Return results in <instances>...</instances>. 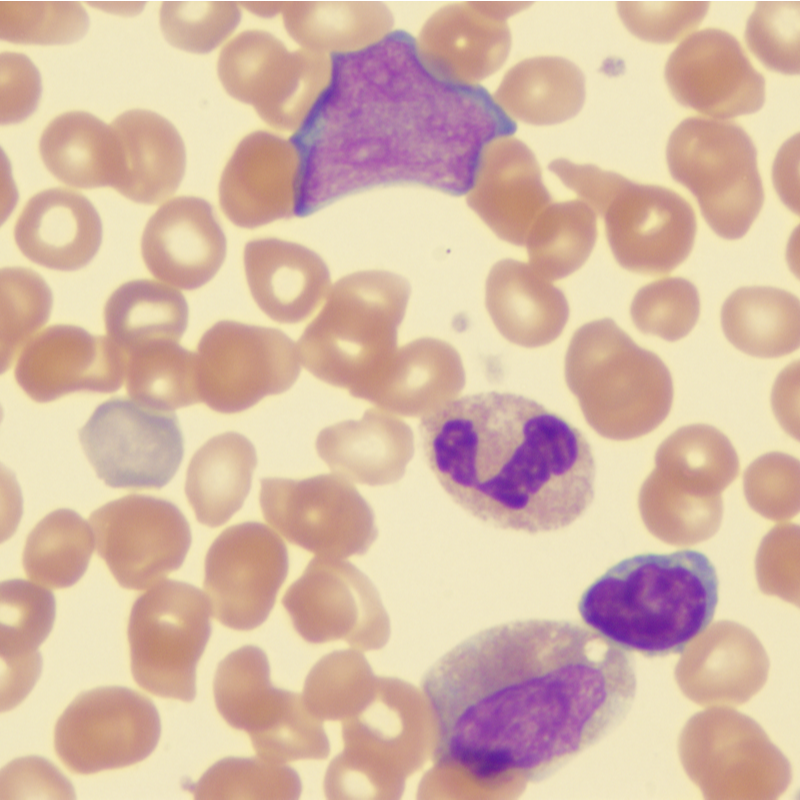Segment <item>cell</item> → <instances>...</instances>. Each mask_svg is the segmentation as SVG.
Wrapping results in <instances>:
<instances>
[{"mask_svg":"<svg viewBox=\"0 0 800 800\" xmlns=\"http://www.w3.org/2000/svg\"><path fill=\"white\" fill-rule=\"evenodd\" d=\"M666 160L672 178L689 189L720 237H743L761 211L764 189L757 150L730 121L689 117L671 133Z\"/></svg>","mask_w":800,"mask_h":800,"instance_id":"7","label":"cell"},{"mask_svg":"<svg viewBox=\"0 0 800 800\" xmlns=\"http://www.w3.org/2000/svg\"><path fill=\"white\" fill-rule=\"evenodd\" d=\"M289 567L287 547L269 527L244 522L225 529L205 558L204 590L215 619L250 631L269 616Z\"/></svg>","mask_w":800,"mask_h":800,"instance_id":"17","label":"cell"},{"mask_svg":"<svg viewBox=\"0 0 800 800\" xmlns=\"http://www.w3.org/2000/svg\"><path fill=\"white\" fill-rule=\"evenodd\" d=\"M466 201L500 239L523 246L552 199L533 152L522 141L503 136L483 149Z\"/></svg>","mask_w":800,"mask_h":800,"instance_id":"24","label":"cell"},{"mask_svg":"<svg viewBox=\"0 0 800 800\" xmlns=\"http://www.w3.org/2000/svg\"><path fill=\"white\" fill-rule=\"evenodd\" d=\"M247 9L254 14L263 17H271L278 13H282L285 2H248L243 3Z\"/></svg>","mask_w":800,"mask_h":800,"instance_id":"51","label":"cell"},{"mask_svg":"<svg viewBox=\"0 0 800 800\" xmlns=\"http://www.w3.org/2000/svg\"><path fill=\"white\" fill-rule=\"evenodd\" d=\"M141 252L150 273L185 290L209 282L226 256V238L212 206L195 196H179L148 220Z\"/></svg>","mask_w":800,"mask_h":800,"instance_id":"23","label":"cell"},{"mask_svg":"<svg viewBox=\"0 0 800 800\" xmlns=\"http://www.w3.org/2000/svg\"><path fill=\"white\" fill-rule=\"evenodd\" d=\"M799 16V2H757L747 20L745 40L767 68L799 73Z\"/></svg>","mask_w":800,"mask_h":800,"instance_id":"47","label":"cell"},{"mask_svg":"<svg viewBox=\"0 0 800 800\" xmlns=\"http://www.w3.org/2000/svg\"><path fill=\"white\" fill-rule=\"evenodd\" d=\"M79 440L98 477L113 488L160 489L183 457L176 415L126 398L99 405Z\"/></svg>","mask_w":800,"mask_h":800,"instance_id":"13","label":"cell"},{"mask_svg":"<svg viewBox=\"0 0 800 800\" xmlns=\"http://www.w3.org/2000/svg\"><path fill=\"white\" fill-rule=\"evenodd\" d=\"M410 285L384 270L339 279L298 343L300 363L327 384L366 400L397 347Z\"/></svg>","mask_w":800,"mask_h":800,"instance_id":"5","label":"cell"},{"mask_svg":"<svg viewBox=\"0 0 800 800\" xmlns=\"http://www.w3.org/2000/svg\"><path fill=\"white\" fill-rule=\"evenodd\" d=\"M240 20V8L234 2H164L160 9V27L167 41L197 54L219 46Z\"/></svg>","mask_w":800,"mask_h":800,"instance_id":"46","label":"cell"},{"mask_svg":"<svg viewBox=\"0 0 800 800\" xmlns=\"http://www.w3.org/2000/svg\"><path fill=\"white\" fill-rule=\"evenodd\" d=\"M597 239V216L580 199L551 202L532 224L525 246L529 265L548 280L583 266Z\"/></svg>","mask_w":800,"mask_h":800,"instance_id":"38","label":"cell"},{"mask_svg":"<svg viewBox=\"0 0 800 800\" xmlns=\"http://www.w3.org/2000/svg\"><path fill=\"white\" fill-rule=\"evenodd\" d=\"M210 605L193 585L160 581L134 602L128 622L131 672L150 694L191 702L196 666L211 634Z\"/></svg>","mask_w":800,"mask_h":800,"instance_id":"9","label":"cell"},{"mask_svg":"<svg viewBox=\"0 0 800 800\" xmlns=\"http://www.w3.org/2000/svg\"><path fill=\"white\" fill-rule=\"evenodd\" d=\"M564 365L568 387L588 422L602 434L634 438L653 430L670 410L668 368L610 318L575 331Z\"/></svg>","mask_w":800,"mask_h":800,"instance_id":"6","label":"cell"},{"mask_svg":"<svg viewBox=\"0 0 800 800\" xmlns=\"http://www.w3.org/2000/svg\"><path fill=\"white\" fill-rule=\"evenodd\" d=\"M96 550L126 589L143 590L179 569L191 545V531L171 502L132 494L90 515Z\"/></svg>","mask_w":800,"mask_h":800,"instance_id":"16","label":"cell"},{"mask_svg":"<svg viewBox=\"0 0 800 800\" xmlns=\"http://www.w3.org/2000/svg\"><path fill=\"white\" fill-rule=\"evenodd\" d=\"M282 604L296 632L312 644L344 640L353 649L369 651L387 638V618L375 587L348 561L313 558Z\"/></svg>","mask_w":800,"mask_h":800,"instance_id":"18","label":"cell"},{"mask_svg":"<svg viewBox=\"0 0 800 800\" xmlns=\"http://www.w3.org/2000/svg\"><path fill=\"white\" fill-rule=\"evenodd\" d=\"M315 447L337 475L371 486L398 480L413 451L410 428L380 409L324 428Z\"/></svg>","mask_w":800,"mask_h":800,"instance_id":"29","label":"cell"},{"mask_svg":"<svg viewBox=\"0 0 800 800\" xmlns=\"http://www.w3.org/2000/svg\"><path fill=\"white\" fill-rule=\"evenodd\" d=\"M1 711L17 706L42 667L39 646L55 619L53 594L37 583L12 579L0 586Z\"/></svg>","mask_w":800,"mask_h":800,"instance_id":"31","label":"cell"},{"mask_svg":"<svg viewBox=\"0 0 800 800\" xmlns=\"http://www.w3.org/2000/svg\"><path fill=\"white\" fill-rule=\"evenodd\" d=\"M108 337L126 354L159 342H178L188 323L181 292L150 279L124 283L104 308Z\"/></svg>","mask_w":800,"mask_h":800,"instance_id":"37","label":"cell"},{"mask_svg":"<svg viewBox=\"0 0 800 800\" xmlns=\"http://www.w3.org/2000/svg\"><path fill=\"white\" fill-rule=\"evenodd\" d=\"M265 520L290 543L322 558L363 555L377 537L374 513L339 475L261 479Z\"/></svg>","mask_w":800,"mask_h":800,"instance_id":"12","label":"cell"},{"mask_svg":"<svg viewBox=\"0 0 800 800\" xmlns=\"http://www.w3.org/2000/svg\"><path fill=\"white\" fill-rule=\"evenodd\" d=\"M301 182L291 139L254 131L236 146L218 187L220 207L236 226L253 229L296 215Z\"/></svg>","mask_w":800,"mask_h":800,"instance_id":"22","label":"cell"},{"mask_svg":"<svg viewBox=\"0 0 800 800\" xmlns=\"http://www.w3.org/2000/svg\"><path fill=\"white\" fill-rule=\"evenodd\" d=\"M74 799L69 780L49 761L37 756L15 759L1 770L0 799Z\"/></svg>","mask_w":800,"mask_h":800,"instance_id":"49","label":"cell"},{"mask_svg":"<svg viewBox=\"0 0 800 800\" xmlns=\"http://www.w3.org/2000/svg\"><path fill=\"white\" fill-rule=\"evenodd\" d=\"M427 463L446 493L492 526L563 529L594 498L586 437L538 402L507 392L452 399L422 417Z\"/></svg>","mask_w":800,"mask_h":800,"instance_id":"3","label":"cell"},{"mask_svg":"<svg viewBox=\"0 0 800 800\" xmlns=\"http://www.w3.org/2000/svg\"><path fill=\"white\" fill-rule=\"evenodd\" d=\"M282 20L301 48L329 57L364 50L392 32L393 16L381 2H285Z\"/></svg>","mask_w":800,"mask_h":800,"instance_id":"34","label":"cell"},{"mask_svg":"<svg viewBox=\"0 0 800 800\" xmlns=\"http://www.w3.org/2000/svg\"><path fill=\"white\" fill-rule=\"evenodd\" d=\"M88 25L77 2H0V37L12 43L67 44L80 39Z\"/></svg>","mask_w":800,"mask_h":800,"instance_id":"44","label":"cell"},{"mask_svg":"<svg viewBox=\"0 0 800 800\" xmlns=\"http://www.w3.org/2000/svg\"><path fill=\"white\" fill-rule=\"evenodd\" d=\"M377 680L361 651H334L311 668L302 697L308 710L320 721H342L366 704Z\"/></svg>","mask_w":800,"mask_h":800,"instance_id":"41","label":"cell"},{"mask_svg":"<svg viewBox=\"0 0 800 800\" xmlns=\"http://www.w3.org/2000/svg\"><path fill=\"white\" fill-rule=\"evenodd\" d=\"M618 14L636 37L652 43L675 42L704 19L708 2H618Z\"/></svg>","mask_w":800,"mask_h":800,"instance_id":"48","label":"cell"},{"mask_svg":"<svg viewBox=\"0 0 800 800\" xmlns=\"http://www.w3.org/2000/svg\"><path fill=\"white\" fill-rule=\"evenodd\" d=\"M595 213L604 218L616 261L630 272L667 274L693 248L695 212L669 188L637 183L612 172Z\"/></svg>","mask_w":800,"mask_h":800,"instance_id":"15","label":"cell"},{"mask_svg":"<svg viewBox=\"0 0 800 800\" xmlns=\"http://www.w3.org/2000/svg\"><path fill=\"white\" fill-rule=\"evenodd\" d=\"M331 57L303 48L291 51L263 30H246L221 50L217 73L225 91L252 106L269 126L297 131L331 76Z\"/></svg>","mask_w":800,"mask_h":800,"instance_id":"10","label":"cell"},{"mask_svg":"<svg viewBox=\"0 0 800 800\" xmlns=\"http://www.w3.org/2000/svg\"><path fill=\"white\" fill-rule=\"evenodd\" d=\"M716 569L702 552L643 553L621 560L582 593L587 627L647 658L682 654L713 621Z\"/></svg>","mask_w":800,"mask_h":800,"instance_id":"4","label":"cell"},{"mask_svg":"<svg viewBox=\"0 0 800 800\" xmlns=\"http://www.w3.org/2000/svg\"><path fill=\"white\" fill-rule=\"evenodd\" d=\"M0 122L12 124L26 119L36 108L41 78L35 65L20 53L0 56Z\"/></svg>","mask_w":800,"mask_h":800,"instance_id":"50","label":"cell"},{"mask_svg":"<svg viewBox=\"0 0 800 800\" xmlns=\"http://www.w3.org/2000/svg\"><path fill=\"white\" fill-rule=\"evenodd\" d=\"M14 239L32 262L73 271L88 264L97 253L102 223L85 196L67 188H50L26 203L16 221Z\"/></svg>","mask_w":800,"mask_h":800,"instance_id":"25","label":"cell"},{"mask_svg":"<svg viewBox=\"0 0 800 800\" xmlns=\"http://www.w3.org/2000/svg\"><path fill=\"white\" fill-rule=\"evenodd\" d=\"M438 766L478 782H538L622 724L633 655L567 620H517L460 642L425 673Z\"/></svg>","mask_w":800,"mask_h":800,"instance_id":"1","label":"cell"},{"mask_svg":"<svg viewBox=\"0 0 800 800\" xmlns=\"http://www.w3.org/2000/svg\"><path fill=\"white\" fill-rule=\"evenodd\" d=\"M485 304L499 333L526 348L548 345L569 318L564 293L528 263L503 259L486 279Z\"/></svg>","mask_w":800,"mask_h":800,"instance_id":"28","label":"cell"},{"mask_svg":"<svg viewBox=\"0 0 800 800\" xmlns=\"http://www.w3.org/2000/svg\"><path fill=\"white\" fill-rule=\"evenodd\" d=\"M90 524L69 509L46 515L29 533L23 550L27 577L46 588H67L85 573L94 549Z\"/></svg>","mask_w":800,"mask_h":800,"instance_id":"39","label":"cell"},{"mask_svg":"<svg viewBox=\"0 0 800 800\" xmlns=\"http://www.w3.org/2000/svg\"><path fill=\"white\" fill-rule=\"evenodd\" d=\"M524 6L523 2H464L438 10L415 40L420 62L445 82L477 86L505 62L511 46L507 19Z\"/></svg>","mask_w":800,"mask_h":800,"instance_id":"20","label":"cell"},{"mask_svg":"<svg viewBox=\"0 0 800 800\" xmlns=\"http://www.w3.org/2000/svg\"><path fill=\"white\" fill-rule=\"evenodd\" d=\"M465 384L457 350L423 337L397 348L367 401L404 416L426 415L454 399Z\"/></svg>","mask_w":800,"mask_h":800,"instance_id":"30","label":"cell"},{"mask_svg":"<svg viewBox=\"0 0 800 800\" xmlns=\"http://www.w3.org/2000/svg\"><path fill=\"white\" fill-rule=\"evenodd\" d=\"M0 362L4 372L49 319L52 293L35 271L11 267L0 273Z\"/></svg>","mask_w":800,"mask_h":800,"instance_id":"43","label":"cell"},{"mask_svg":"<svg viewBox=\"0 0 800 800\" xmlns=\"http://www.w3.org/2000/svg\"><path fill=\"white\" fill-rule=\"evenodd\" d=\"M243 260L255 303L276 322L305 320L328 294L327 265L303 245L278 238L255 239L245 245Z\"/></svg>","mask_w":800,"mask_h":800,"instance_id":"26","label":"cell"},{"mask_svg":"<svg viewBox=\"0 0 800 800\" xmlns=\"http://www.w3.org/2000/svg\"><path fill=\"white\" fill-rule=\"evenodd\" d=\"M213 694L220 715L249 735L258 757L280 764L328 757L322 721L302 695L271 684L269 662L259 647L243 646L219 663Z\"/></svg>","mask_w":800,"mask_h":800,"instance_id":"8","label":"cell"},{"mask_svg":"<svg viewBox=\"0 0 800 800\" xmlns=\"http://www.w3.org/2000/svg\"><path fill=\"white\" fill-rule=\"evenodd\" d=\"M196 354L200 401L225 414L287 391L300 374L297 344L271 327L217 322L202 335Z\"/></svg>","mask_w":800,"mask_h":800,"instance_id":"11","label":"cell"},{"mask_svg":"<svg viewBox=\"0 0 800 800\" xmlns=\"http://www.w3.org/2000/svg\"><path fill=\"white\" fill-rule=\"evenodd\" d=\"M492 98L512 121L558 124L581 110L585 101V78L567 59L528 58L507 71Z\"/></svg>","mask_w":800,"mask_h":800,"instance_id":"33","label":"cell"},{"mask_svg":"<svg viewBox=\"0 0 800 800\" xmlns=\"http://www.w3.org/2000/svg\"><path fill=\"white\" fill-rule=\"evenodd\" d=\"M39 151L48 171L74 188H113L118 174L117 142L110 124L84 111L54 118L42 132Z\"/></svg>","mask_w":800,"mask_h":800,"instance_id":"35","label":"cell"},{"mask_svg":"<svg viewBox=\"0 0 800 800\" xmlns=\"http://www.w3.org/2000/svg\"><path fill=\"white\" fill-rule=\"evenodd\" d=\"M700 313L696 287L687 279L667 277L642 287L634 296L630 314L644 334L673 342L685 337Z\"/></svg>","mask_w":800,"mask_h":800,"instance_id":"45","label":"cell"},{"mask_svg":"<svg viewBox=\"0 0 800 800\" xmlns=\"http://www.w3.org/2000/svg\"><path fill=\"white\" fill-rule=\"evenodd\" d=\"M110 125L118 149L113 188L141 204H158L173 195L186 167L184 142L175 126L143 109L126 111Z\"/></svg>","mask_w":800,"mask_h":800,"instance_id":"27","label":"cell"},{"mask_svg":"<svg viewBox=\"0 0 800 800\" xmlns=\"http://www.w3.org/2000/svg\"><path fill=\"white\" fill-rule=\"evenodd\" d=\"M721 324L740 351L759 358L781 357L799 347V300L774 287H742L724 302Z\"/></svg>","mask_w":800,"mask_h":800,"instance_id":"36","label":"cell"},{"mask_svg":"<svg viewBox=\"0 0 800 800\" xmlns=\"http://www.w3.org/2000/svg\"><path fill=\"white\" fill-rule=\"evenodd\" d=\"M665 80L683 106L720 119L755 113L765 101V78L729 32L706 28L670 54Z\"/></svg>","mask_w":800,"mask_h":800,"instance_id":"19","label":"cell"},{"mask_svg":"<svg viewBox=\"0 0 800 800\" xmlns=\"http://www.w3.org/2000/svg\"><path fill=\"white\" fill-rule=\"evenodd\" d=\"M257 465L254 445L237 432L214 436L192 457L185 482L197 520L208 527L225 524L243 505Z\"/></svg>","mask_w":800,"mask_h":800,"instance_id":"32","label":"cell"},{"mask_svg":"<svg viewBox=\"0 0 800 800\" xmlns=\"http://www.w3.org/2000/svg\"><path fill=\"white\" fill-rule=\"evenodd\" d=\"M302 790L298 773L260 757L222 759L194 785L195 799L294 800Z\"/></svg>","mask_w":800,"mask_h":800,"instance_id":"42","label":"cell"},{"mask_svg":"<svg viewBox=\"0 0 800 800\" xmlns=\"http://www.w3.org/2000/svg\"><path fill=\"white\" fill-rule=\"evenodd\" d=\"M126 362L109 337L53 325L24 347L14 374L31 399L44 403L76 391L115 392L125 379Z\"/></svg>","mask_w":800,"mask_h":800,"instance_id":"21","label":"cell"},{"mask_svg":"<svg viewBox=\"0 0 800 800\" xmlns=\"http://www.w3.org/2000/svg\"><path fill=\"white\" fill-rule=\"evenodd\" d=\"M161 733L158 711L141 693L100 687L78 695L59 717L54 748L73 773L124 768L147 758Z\"/></svg>","mask_w":800,"mask_h":800,"instance_id":"14","label":"cell"},{"mask_svg":"<svg viewBox=\"0 0 800 800\" xmlns=\"http://www.w3.org/2000/svg\"><path fill=\"white\" fill-rule=\"evenodd\" d=\"M126 357V390L134 401L167 412L201 402L195 352L159 342Z\"/></svg>","mask_w":800,"mask_h":800,"instance_id":"40","label":"cell"},{"mask_svg":"<svg viewBox=\"0 0 800 800\" xmlns=\"http://www.w3.org/2000/svg\"><path fill=\"white\" fill-rule=\"evenodd\" d=\"M331 63L325 91L291 137L301 162L296 216L376 187L467 194L486 145L516 130L483 87L432 75L405 31Z\"/></svg>","mask_w":800,"mask_h":800,"instance_id":"2","label":"cell"}]
</instances>
